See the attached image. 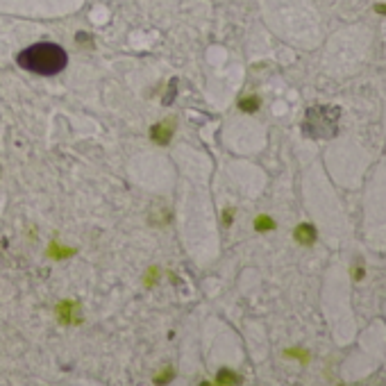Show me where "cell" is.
<instances>
[{
	"label": "cell",
	"mask_w": 386,
	"mask_h": 386,
	"mask_svg": "<svg viewBox=\"0 0 386 386\" xmlns=\"http://www.w3.org/2000/svg\"><path fill=\"white\" fill-rule=\"evenodd\" d=\"M16 64L23 71L36 73V75H43V77H52L66 68L68 54L59 43L41 41V43H32L27 48H23L16 54Z\"/></svg>",
	"instance_id": "6da1fadb"
},
{
	"label": "cell",
	"mask_w": 386,
	"mask_h": 386,
	"mask_svg": "<svg viewBox=\"0 0 386 386\" xmlns=\"http://www.w3.org/2000/svg\"><path fill=\"white\" fill-rule=\"evenodd\" d=\"M77 309H80L77 300H62L54 309V313H57L62 325H73V322H82V316L77 313Z\"/></svg>",
	"instance_id": "7a4b0ae2"
},
{
	"label": "cell",
	"mask_w": 386,
	"mask_h": 386,
	"mask_svg": "<svg viewBox=\"0 0 386 386\" xmlns=\"http://www.w3.org/2000/svg\"><path fill=\"white\" fill-rule=\"evenodd\" d=\"M173 132H175V118L154 123V125L150 127V136H152V141L154 143H159V145H166L168 141L173 139Z\"/></svg>",
	"instance_id": "3957f363"
},
{
	"label": "cell",
	"mask_w": 386,
	"mask_h": 386,
	"mask_svg": "<svg viewBox=\"0 0 386 386\" xmlns=\"http://www.w3.org/2000/svg\"><path fill=\"white\" fill-rule=\"evenodd\" d=\"M293 239L298 241L300 245H311L316 241V227L309 225V223H300L293 232Z\"/></svg>",
	"instance_id": "277c9868"
},
{
	"label": "cell",
	"mask_w": 386,
	"mask_h": 386,
	"mask_svg": "<svg viewBox=\"0 0 386 386\" xmlns=\"http://www.w3.org/2000/svg\"><path fill=\"white\" fill-rule=\"evenodd\" d=\"M75 254V250L73 248H66V245H62V243H50V248H48V257L50 259H68V257H73Z\"/></svg>",
	"instance_id": "5b68a950"
},
{
	"label": "cell",
	"mask_w": 386,
	"mask_h": 386,
	"mask_svg": "<svg viewBox=\"0 0 386 386\" xmlns=\"http://www.w3.org/2000/svg\"><path fill=\"white\" fill-rule=\"evenodd\" d=\"M216 384H241V377L230 368H220L216 375Z\"/></svg>",
	"instance_id": "8992f818"
},
{
	"label": "cell",
	"mask_w": 386,
	"mask_h": 386,
	"mask_svg": "<svg viewBox=\"0 0 386 386\" xmlns=\"http://www.w3.org/2000/svg\"><path fill=\"white\" fill-rule=\"evenodd\" d=\"M259 104H261V100H259L257 95H248V98H241L239 100V109H241V112H248V114L257 112Z\"/></svg>",
	"instance_id": "52a82bcc"
},
{
	"label": "cell",
	"mask_w": 386,
	"mask_h": 386,
	"mask_svg": "<svg viewBox=\"0 0 386 386\" xmlns=\"http://www.w3.org/2000/svg\"><path fill=\"white\" fill-rule=\"evenodd\" d=\"M254 230L257 232H270V230H275V220H272L270 216H266V213H261V216L254 218Z\"/></svg>",
	"instance_id": "ba28073f"
},
{
	"label": "cell",
	"mask_w": 386,
	"mask_h": 386,
	"mask_svg": "<svg viewBox=\"0 0 386 386\" xmlns=\"http://www.w3.org/2000/svg\"><path fill=\"white\" fill-rule=\"evenodd\" d=\"M157 282H159V268L157 266H150L148 272H145V277H143V284L148 286V289H152Z\"/></svg>",
	"instance_id": "9c48e42d"
},
{
	"label": "cell",
	"mask_w": 386,
	"mask_h": 386,
	"mask_svg": "<svg viewBox=\"0 0 386 386\" xmlns=\"http://www.w3.org/2000/svg\"><path fill=\"white\" fill-rule=\"evenodd\" d=\"M284 354H286V357H291V359H298V361H302V363L309 361V352H307V350L289 348V350H284Z\"/></svg>",
	"instance_id": "30bf717a"
},
{
	"label": "cell",
	"mask_w": 386,
	"mask_h": 386,
	"mask_svg": "<svg viewBox=\"0 0 386 386\" xmlns=\"http://www.w3.org/2000/svg\"><path fill=\"white\" fill-rule=\"evenodd\" d=\"M171 377H173V368H166V370H163V372H159V377H154V381H157V384H161V381L163 379H171Z\"/></svg>",
	"instance_id": "8fae6325"
},
{
	"label": "cell",
	"mask_w": 386,
	"mask_h": 386,
	"mask_svg": "<svg viewBox=\"0 0 386 386\" xmlns=\"http://www.w3.org/2000/svg\"><path fill=\"white\" fill-rule=\"evenodd\" d=\"M372 9H375L377 14H384V16H386V3H377Z\"/></svg>",
	"instance_id": "7c38bea8"
},
{
	"label": "cell",
	"mask_w": 386,
	"mask_h": 386,
	"mask_svg": "<svg viewBox=\"0 0 386 386\" xmlns=\"http://www.w3.org/2000/svg\"><path fill=\"white\" fill-rule=\"evenodd\" d=\"M232 220V209H227L225 211V223H230Z\"/></svg>",
	"instance_id": "4fadbf2b"
}]
</instances>
